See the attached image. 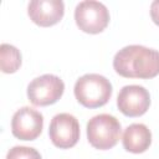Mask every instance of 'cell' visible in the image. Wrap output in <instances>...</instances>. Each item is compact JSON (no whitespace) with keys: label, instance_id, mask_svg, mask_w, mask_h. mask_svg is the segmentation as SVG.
Listing matches in <instances>:
<instances>
[{"label":"cell","instance_id":"1","mask_svg":"<svg viewBox=\"0 0 159 159\" xmlns=\"http://www.w3.org/2000/svg\"><path fill=\"white\" fill-rule=\"evenodd\" d=\"M116 72L127 78H153L159 75V51L142 45L120 48L114 58Z\"/></svg>","mask_w":159,"mask_h":159},{"label":"cell","instance_id":"2","mask_svg":"<svg viewBox=\"0 0 159 159\" xmlns=\"http://www.w3.org/2000/svg\"><path fill=\"white\" fill-rule=\"evenodd\" d=\"M75 97L86 108L104 106L112 97V83L98 73H87L75 83Z\"/></svg>","mask_w":159,"mask_h":159},{"label":"cell","instance_id":"3","mask_svg":"<svg viewBox=\"0 0 159 159\" xmlns=\"http://www.w3.org/2000/svg\"><path fill=\"white\" fill-rule=\"evenodd\" d=\"M120 133L119 120L107 113L94 116L87 123V139L93 148L99 150L113 148L118 143Z\"/></svg>","mask_w":159,"mask_h":159},{"label":"cell","instance_id":"4","mask_svg":"<svg viewBox=\"0 0 159 159\" xmlns=\"http://www.w3.org/2000/svg\"><path fill=\"white\" fill-rule=\"evenodd\" d=\"M109 11L99 1L84 0L75 9V21L80 30L87 34H99L109 24Z\"/></svg>","mask_w":159,"mask_h":159},{"label":"cell","instance_id":"5","mask_svg":"<svg viewBox=\"0 0 159 159\" xmlns=\"http://www.w3.org/2000/svg\"><path fill=\"white\" fill-rule=\"evenodd\" d=\"M63 81L51 73L34 78L27 86V98L34 106L45 107L56 103L63 94Z\"/></svg>","mask_w":159,"mask_h":159},{"label":"cell","instance_id":"6","mask_svg":"<svg viewBox=\"0 0 159 159\" xmlns=\"http://www.w3.org/2000/svg\"><path fill=\"white\" fill-rule=\"evenodd\" d=\"M48 135L55 147L60 149L72 148L80 139V123L70 113H58L51 119Z\"/></svg>","mask_w":159,"mask_h":159},{"label":"cell","instance_id":"7","mask_svg":"<svg viewBox=\"0 0 159 159\" xmlns=\"http://www.w3.org/2000/svg\"><path fill=\"white\" fill-rule=\"evenodd\" d=\"M42 127V114L31 107H21L11 119V132L14 137L21 140H35L41 134Z\"/></svg>","mask_w":159,"mask_h":159},{"label":"cell","instance_id":"8","mask_svg":"<svg viewBox=\"0 0 159 159\" xmlns=\"http://www.w3.org/2000/svg\"><path fill=\"white\" fill-rule=\"evenodd\" d=\"M118 109L127 117L143 116L150 106L149 92L139 84L124 86L117 97Z\"/></svg>","mask_w":159,"mask_h":159},{"label":"cell","instance_id":"9","mask_svg":"<svg viewBox=\"0 0 159 159\" xmlns=\"http://www.w3.org/2000/svg\"><path fill=\"white\" fill-rule=\"evenodd\" d=\"M27 14L36 25L48 27L62 20L65 5L61 0H32L27 6Z\"/></svg>","mask_w":159,"mask_h":159},{"label":"cell","instance_id":"10","mask_svg":"<svg viewBox=\"0 0 159 159\" xmlns=\"http://www.w3.org/2000/svg\"><path fill=\"white\" fill-rule=\"evenodd\" d=\"M122 142L127 152L134 154L144 153L152 144V133L145 124L133 123L125 128Z\"/></svg>","mask_w":159,"mask_h":159},{"label":"cell","instance_id":"11","mask_svg":"<svg viewBox=\"0 0 159 159\" xmlns=\"http://www.w3.org/2000/svg\"><path fill=\"white\" fill-rule=\"evenodd\" d=\"M21 66L20 51L9 43H1L0 46V68L4 73H14Z\"/></svg>","mask_w":159,"mask_h":159},{"label":"cell","instance_id":"12","mask_svg":"<svg viewBox=\"0 0 159 159\" xmlns=\"http://www.w3.org/2000/svg\"><path fill=\"white\" fill-rule=\"evenodd\" d=\"M6 159H42V158L41 154L35 148L16 145L7 152Z\"/></svg>","mask_w":159,"mask_h":159},{"label":"cell","instance_id":"13","mask_svg":"<svg viewBox=\"0 0 159 159\" xmlns=\"http://www.w3.org/2000/svg\"><path fill=\"white\" fill-rule=\"evenodd\" d=\"M150 17L155 25L159 26V0H155L150 5Z\"/></svg>","mask_w":159,"mask_h":159}]
</instances>
